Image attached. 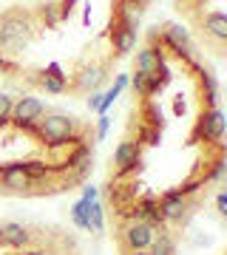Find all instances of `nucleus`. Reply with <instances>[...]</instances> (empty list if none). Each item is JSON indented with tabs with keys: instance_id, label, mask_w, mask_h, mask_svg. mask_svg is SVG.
<instances>
[{
	"instance_id": "f257e3e1",
	"label": "nucleus",
	"mask_w": 227,
	"mask_h": 255,
	"mask_svg": "<svg viewBox=\"0 0 227 255\" xmlns=\"http://www.w3.org/2000/svg\"><path fill=\"white\" fill-rule=\"evenodd\" d=\"M31 40V17L23 9H11L0 17V46L17 51Z\"/></svg>"
},
{
	"instance_id": "f03ea898",
	"label": "nucleus",
	"mask_w": 227,
	"mask_h": 255,
	"mask_svg": "<svg viewBox=\"0 0 227 255\" xmlns=\"http://www.w3.org/2000/svg\"><path fill=\"white\" fill-rule=\"evenodd\" d=\"M74 130H77V122L74 117H65V114H51V117L40 119L37 125V136L43 139L45 145H65V142H74Z\"/></svg>"
},
{
	"instance_id": "7ed1b4c3",
	"label": "nucleus",
	"mask_w": 227,
	"mask_h": 255,
	"mask_svg": "<svg viewBox=\"0 0 227 255\" xmlns=\"http://www.w3.org/2000/svg\"><path fill=\"white\" fill-rule=\"evenodd\" d=\"M45 105L37 97H23V100H17L14 105H11V122L17 128H26V130H31L34 133L37 130V122H40V117H43Z\"/></svg>"
},
{
	"instance_id": "20e7f679",
	"label": "nucleus",
	"mask_w": 227,
	"mask_h": 255,
	"mask_svg": "<svg viewBox=\"0 0 227 255\" xmlns=\"http://www.w3.org/2000/svg\"><path fill=\"white\" fill-rule=\"evenodd\" d=\"M111 40H114V51H117L119 57L128 54L131 48H134L136 43V20L128 14V11H122L117 20H114V26H111Z\"/></svg>"
},
{
	"instance_id": "39448f33",
	"label": "nucleus",
	"mask_w": 227,
	"mask_h": 255,
	"mask_svg": "<svg viewBox=\"0 0 227 255\" xmlns=\"http://www.w3.org/2000/svg\"><path fill=\"white\" fill-rule=\"evenodd\" d=\"M225 133V117L219 108H208L202 114L199 125H196V136L199 139H208V142H219Z\"/></svg>"
},
{
	"instance_id": "423d86ee",
	"label": "nucleus",
	"mask_w": 227,
	"mask_h": 255,
	"mask_svg": "<svg viewBox=\"0 0 227 255\" xmlns=\"http://www.w3.org/2000/svg\"><path fill=\"white\" fill-rule=\"evenodd\" d=\"M0 184H3L6 190H11V193H20V190H28L34 182H31V176L26 173V164L11 162V164H6V167L0 170Z\"/></svg>"
},
{
	"instance_id": "0eeeda50",
	"label": "nucleus",
	"mask_w": 227,
	"mask_h": 255,
	"mask_svg": "<svg viewBox=\"0 0 227 255\" xmlns=\"http://www.w3.org/2000/svg\"><path fill=\"white\" fill-rule=\"evenodd\" d=\"M154 236L156 233H154L151 224H145V221H134V224H128L125 227V247L128 250H134V253H139V250L151 247Z\"/></svg>"
},
{
	"instance_id": "6e6552de",
	"label": "nucleus",
	"mask_w": 227,
	"mask_h": 255,
	"mask_svg": "<svg viewBox=\"0 0 227 255\" xmlns=\"http://www.w3.org/2000/svg\"><path fill=\"white\" fill-rule=\"evenodd\" d=\"M159 210H162L165 221H182L185 219V213H188V201H185V196H182L179 190H171V193H165L162 196Z\"/></svg>"
},
{
	"instance_id": "1a4fd4ad",
	"label": "nucleus",
	"mask_w": 227,
	"mask_h": 255,
	"mask_svg": "<svg viewBox=\"0 0 227 255\" xmlns=\"http://www.w3.org/2000/svg\"><path fill=\"white\" fill-rule=\"evenodd\" d=\"M114 164L119 167L122 176L136 170V167H139V145H136V142H122V145L117 147V153H114Z\"/></svg>"
},
{
	"instance_id": "9d476101",
	"label": "nucleus",
	"mask_w": 227,
	"mask_h": 255,
	"mask_svg": "<svg viewBox=\"0 0 227 255\" xmlns=\"http://www.w3.org/2000/svg\"><path fill=\"white\" fill-rule=\"evenodd\" d=\"M202 31H205L213 43H225L227 40V14L225 11H210V14H205Z\"/></svg>"
},
{
	"instance_id": "9b49d317",
	"label": "nucleus",
	"mask_w": 227,
	"mask_h": 255,
	"mask_svg": "<svg viewBox=\"0 0 227 255\" xmlns=\"http://www.w3.org/2000/svg\"><path fill=\"white\" fill-rule=\"evenodd\" d=\"M28 241H31V236H28V230L23 227V224H14V221H9V224H0V244L6 247H26Z\"/></svg>"
},
{
	"instance_id": "f8f14e48",
	"label": "nucleus",
	"mask_w": 227,
	"mask_h": 255,
	"mask_svg": "<svg viewBox=\"0 0 227 255\" xmlns=\"http://www.w3.org/2000/svg\"><path fill=\"white\" fill-rule=\"evenodd\" d=\"M165 65V60H162V51L156 46H148V48H142L139 54H136V71H142V74H154V71H159Z\"/></svg>"
},
{
	"instance_id": "ddd939ff",
	"label": "nucleus",
	"mask_w": 227,
	"mask_h": 255,
	"mask_svg": "<svg viewBox=\"0 0 227 255\" xmlns=\"http://www.w3.org/2000/svg\"><path fill=\"white\" fill-rule=\"evenodd\" d=\"M102 77H105V74H102V68H97V65H94V68H85L82 74H77V88H80V91H91V88H97L102 82Z\"/></svg>"
},
{
	"instance_id": "4468645a",
	"label": "nucleus",
	"mask_w": 227,
	"mask_h": 255,
	"mask_svg": "<svg viewBox=\"0 0 227 255\" xmlns=\"http://www.w3.org/2000/svg\"><path fill=\"white\" fill-rule=\"evenodd\" d=\"M85 216H88V230H102L105 227V221H102V207L97 204V201H88Z\"/></svg>"
},
{
	"instance_id": "2eb2a0df",
	"label": "nucleus",
	"mask_w": 227,
	"mask_h": 255,
	"mask_svg": "<svg viewBox=\"0 0 227 255\" xmlns=\"http://www.w3.org/2000/svg\"><path fill=\"white\" fill-rule=\"evenodd\" d=\"M154 253L151 255H173V238L165 236V233H159V236H154Z\"/></svg>"
},
{
	"instance_id": "dca6fc26",
	"label": "nucleus",
	"mask_w": 227,
	"mask_h": 255,
	"mask_svg": "<svg viewBox=\"0 0 227 255\" xmlns=\"http://www.w3.org/2000/svg\"><path fill=\"white\" fill-rule=\"evenodd\" d=\"M94 201H97V199H94ZM85 210H88V201H85V199H80V201L71 207L74 224H77V227H82V230H88V216H85Z\"/></svg>"
},
{
	"instance_id": "f3484780",
	"label": "nucleus",
	"mask_w": 227,
	"mask_h": 255,
	"mask_svg": "<svg viewBox=\"0 0 227 255\" xmlns=\"http://www.w3.org/2000/svg\"><path fill=\"white\" fill-rule=\"evenodd\" d=\"M40 82H43L45 91H51V94H63L65 91V80H63V77H51V74L43 71V80H40Z\"/></svg>"
},
{
	"instance_id": "a211bd4d",
	"label": "nucleus",
	"mask_w": 227,
	"mask_h": 255,
	"mask_svg": "<svg viewBox=\"0 0 227 255\" xmlns=\"http://www.w3.org/2000/svg\"><path fill=\"white\" fill-rule=\"evenodd\" d=\"M23 164H26V173L31 176V182H40V179H45V176H48L45 162H23Z\"/></svg>"
},
{
	"instance_id": "6ab92c4d",
	"label": "nucleus",
	"mask_w": 227,
	"mask_h": 255,
	"mask_svg": "<svg viewBox=\"0 0 227 255\" xmlns=\"http://www.w3.org/2000/svg\"><path fill=\"white\" fill-rule=\"evenodd\" d=\"M145 117H148V125H151V128L162 130V111L156 108L154 102H148V105H145Z\"/></svg>"
},
{
	"instance_id": "aec40b11",
	"label": "nucleus",
	"mask_w": 227,
	"mask_h": 255,
	"mask_svg": "<svg viewBox=\"0 0 227 255\" xmlns=\"http://www.w3.org/2000/svg\"><path fill=\"white\" fill-rule=\"evenodd\" d=\"M43 20H45V26H48V28H54L57 23H60V9H57V3H45Z\"/></svg>"
},
{
	"instance_id": "412c9836",
	"label": "nucleus",
	"mask_w": 227,
	"mask_h": 255,
	"mask_svg": "<svg viewBox=\"0 0 227 255\" xmlns=\"http://www.w3.org/2000/svg\"><path fill=\"white\" fill-rule=\"evenodd\" d=\"M11 105H14V102H11L9 94H0V128L9 122V117H11Z\"/></svg>"
},
{
	"instance_id": "4be33fe9",
	"label": "nucleus",
	"mask_w": 227,
	"mask_h": 255,
	"mask_svg": "<svg viewBox=\"0 0 227 255\" xmlns=\"http://www.w3.org/2000/svg\"><path fill=\"white\" fill-rule=\"evenodd\" d=\"M134 91L139 94V97H148V74L136 71V77H134Z\"/></svg>"
},
{
	"instance_id": "5701e85b",
	"label": "nucleus",
	"mask_w": 227,
	"mask_h": 255,
	"mask_svg": "<svg viewBox=\"0 0 227 255\" xmlns=\"http://www.w3.org/2000/svg\"><path fill=\"white\" fill-rule=\"evenodd\" d=\"M139 136L145 139V145H159V139H162V130H156V128H145Z\"/></svg>"
},
{
	"instance_id": "b1692460",
	"label": "nucleus",
	"mask_w": 227,
	"mask_h": 255,
	"mask_svg": "<svg viewBox=\"0 0 227 255\" xmlns=\"http://www.w3.org/2000/svg\"><path fill=\"white\" fill-rule=\"evenodd\" d=\"M108 125H111V119L102 114V117H100V128H97V136H100V139H105V133H108Z\"/></svg>"
},
{
	"instance_id": "393cba45",
	"label": "nucleus",
	"mask_w": 227,
	"mask_h": 255,
	"mask_svg": "<svg viewBox=\"0 0 227 255\" xmlns=\"http://www.w3.org/2000/svg\"><path fill=\"white\" fill-rule=\"evenodd\" d=\"M216 207H219L222 216H227V193H219L216 196Z\"/></svg>"
},
{
	"instance_id": "a878e982",
	"label": "nucleus",
	"mask_w": 227,
	"mask_h": 255,
	"mask_svg": "<svg viewBox=\"0 0 227 255\" xmlns=\"http://www.w3.org/2000/svg\"><path fill=\"white\" fill-rule=\"evenodd\" d=\"M100 100H102V94H94V97H88V108L97 111V108H100Z\"/></svg>"
},
{
	"instance_id": "bb28decb",
	"label": "nucleus",
	"mask_w": 227,
	"mask_h": 255,
	"mask_svg": "<svg viewBox=\"0 0 227 255\" xmlns=\"http://www.w3.org/2000/svg\"><path fill=\"white\" fill-rule=\"evenodd\" d=\"M82 199H85V201H94V199H97V187H85Z\"/></svg>"
},
{
	"instance_id": "cd10ccee",
	"label": "nucleus",
	"mask_w": 227,
	"mask_h": 255,
	"mask_svg": "<svg viewBox=\"0 0 227 255\" xmlns=\"http://www.w3.org/2000/svg\"><path fill=\"white\" fill-rule=\"evenodd\" d=\"M26 255H45L43 250H31V253H26Z\"/></svg>"
},
{
	"instance_id": "c85d7f7f",
	"label": "nucleus",
	"mask_w": 227,
	"mask_h": 255,
	"mask_svg": "<svg viewBox=\"0 0 227 255\" xmlns=\"http://www.w3.org/2000/svg\"><path fill=\"white\" fill-rule=\"evenodd\" d=\"M3 68H6V60H3V57H0V74H3Z\"/></svg>"
},
{
	"instance_id": "c756f323",
	"label": "nucleus",
	"mask_w": 227,
	"mask_h": 255,
	"mask_svg": "<svg viewBox=\"0 0 227 255\" xmlns=\"http://www.w3.org/2000/svg\"><path fill=\"white\" fill-rule=\"evenodd\" d=\"M134 255H151V253H145V250H139V253H134Z\"/></svg>"
}]
</instances>
